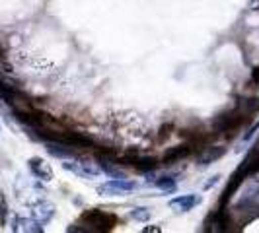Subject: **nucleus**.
<instances>
[{"mask_svg":"<svg viewBox=\"0 0 259 233\" xmlns=\"http://www.w3.org/2000/svg\"><path fill=\"white\" fill-rule=\"evenodd\" d=\"M0 95L6 99V103L12 107V111L20 116L22 121L31 123V121L37 116L39 111L33 107V103L27 99L22 91L16 90V88H2V90H0Z\"/></svg>","mask_w":259,"mask_h":233,"instance_id":"1","label":"nucleus"},{"mask_svg":"<svg viewBox=\"0 0 259 233\" xmlns=\"http://www.w3.org/2000/svg\"><path fill=\"white\" fill-rule=\"evenodd\" d=\"M249 115H246L240 107L234 109V111H228V113H222L219 115L214 121H212V127L217 132H228V134H234L236 130H240L244 125L247 123Z\"/></svg>","mask_w":259,"mask_h":233,"instance_id":"2","label":"nucleus"},{"mask_svg":"<svg viewBox=\"0 0 259 233\" xmlns=\"http://www.w3.org/2000/svg\"><path fill=\"white\" fill-rule=\"evenodd\" d=\"M82 220L90 225V229L102 231V229H111L117 223V218L113 214H107L102 210H86L82 214Z\"/></svg>","mask_w":259,"mask_h":233,"instance_id":"3","label":"nucleus"},{"mask_svg":"<svg viewBox=\"0 0 259 233\" xmlns=\"http://www.w3.org/2000/svg\"><path fill=\"white\" fill-rule=\"evenodd\" d=\"M189 154H191L189 144H183V146H171V148H168V150L164 152L162 161H164L166 165H169V163H176V161H180L182 157H185V155H189Z\"/></svg>","mask_w":259,"mask_h":233,"instance_id":"4","label":"nucleus"},{"mask_svg":"<svg viewBox=\"0 0 259 233\" xmlns=\"http://www.w3.org/2000/svg\"><path fill=\"white\" fill-rule=\"evenodd\" d=\"M244 177H247L246 175V171L240 167L236 173H234L232 177H230V183L226 185V189H224V193H222V200H221V204H224L226 200H230L232 198V194L240 189V185H242V181H244Z\"/></svg>","mask_w":259,"mask_h":233,"instance_id":"5","label":"nucleus"},{"mask_svg":"<svg viewBox=\"0 0 259 233\" xmlns=\"http://www.w3.org/2000/svg\"><path fill=\"white\" fill-rule=\"evenodd\" d=\"M201 202V198L199 196H193V194H189V196H180V198H174L171 202H169V206L174 208L176 212H187V210H191L195 204H199Z\"/></svg>","mask_w":259,"mask_h":233,"instance_id":"6","label":"nucleus"},{"mask_svg":"<svg viewBox=\"0 0 259 233\" xmlns=\"http://www.w3.org/2000/svg\"><path fill=\"white\" fill-rule=\"evenodd\" d=\"M224 154H226V148H222V146L203 148V154L199 155V161H201V165H208V163H212V161L221 159Z\"/></svg>","mask_w":259,"mask_h":233,"instance_id":"7","label":"nucleus"},{"mask_svg":"<svg viewBox=\"0 0 259 233\" xmlns=\"http://www.w3.org/2000/svg\"><path fill=\"white\" fill-rule=\"evenodd\" d=\"M29 167H31V171L37 175V177H41V179H45V181H49L53 177L51 173V167L43 161V159H37V157H33L31 161H29Z\"/></svg>","mask_w":259,"mask_h":233,"instance_id":"8","label":"nucleus"},{"mask_svg":"<svg viewBox=\"0 0 259 233\" xmlns=\"http://www.w3.org/2000/svg\"><path fill=\"white\" fill-rule=\"evenodd\" d=\"M133 167L137 169V171H152V169L158 167V163H156L154 157H148V155H139L137 159H135V163H133Z\"/></svg>","mask_w":259,"mask_h":233,"instance_id":"9","label":"nucleus"},{"mask_svg":"<svg viewBox=\"0 0 259 233\" xmlns=\"http://www.w3.org/2000/svg\"><path fill=\"white\" fill-rule=\"evenodd\" d=\"M240 109L246 113V115H253L259 111V99L257 97H249V99H244V103L240 105Z\"/></svg>","mask_w":259,"mask_h":233,"instance_id":"10","label":"nucleus"},{"mask_svg":"<svg viewBox=\"0 0 259 233\" xmlns=\"http://www.w3.org/2000/svg\"><path fill=\"white\" fill-rule=\"evenodd\" d=\"M107 189H117L119 193H127V191H131V189H133V185H131V183L113 181V183H109V185H105V187H102V193H104V191H107Z\"/></svg>","mask_w":259,"mask_h":233,"instance_id":"11","label":"nucleus"},{"mask_svg":"<svg viewBox=\"0 0 259 233\" xmlns=\"http://www.w3.org/2000/svg\"><path fill=\"white\" fill-rule=\"evenodd\" d=\"M171 130H174V125H171V123H168V125H164V127L160 129V132H158V140L162 142L164 138H168L169 132H171Z\"/></svg>","mask_w":259,"mask_h":233,"instance_id":"12","label":"nucleus"},{"mask_svg":"<svg viewBox=\"0 0 259 233\" xmlns=\"http://www.w3.org/2000/svg\"><path fill=\"white\" fill-rule=\"evenodd\" d=\"M143 210H144V208H143ZM133 218L144 220V218H148V212H133Z\"/></svg>","mask_w":259,"mask_h":233,"instance_id":"13","label":"nucleus"},{"mask_svg":"<svg viewBox=\"0 0 259 233\" xmlns=\"http://www.w3.org/2000/svg\"><path fill=\"white\" fill-rule=\"evenodd\" d=\"M251 80H253L255 84H259V66L257 68H253V72H251Z\"/></svg>","mask_w":259,"mask_h":233,"instance_id":"14","label":"nucleus"}]
</instances>
